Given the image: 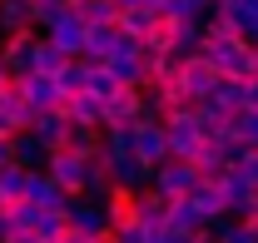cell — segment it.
Segmentation results:
<instances>
[{
    "label": "cell",
    "instance_id": "obj_30",
    "mask_svg": "<svg viewBox=\"0 0 258 243\" xmlns=\"http://www.w3.org/2000/svg\"><path fill=\"white\" fill-rule=\"evenodd\" d=\"M20 134H30V124L20 119L10 104H0V139H20Z\"/></svg>",
    "mask_w": 258,
    "mask_h": 243
},
{
    "label": "cell",
    "instance_id": "obj_21",
    "mask_svg": "<svg viewBox=\"0 0 258 243\" xmlns=\"http://www.w3.org/2000/svg\"><path fill=\"white\" fill-rule=\"evenodd\" d=\"M75 15L85 25H119V5L114 0H75Z\"/></svg>",
    "mask_w": 258,
    "mask_h": 243
},
{
    "label": "cell",
    "instance_id": "obj_26",
    "mask_svg": "<svg viewBox=\"0 0 258 243\" xmlns=\"http://www.w3.org/2000/svg\"><path fill=\"white\" fill-rule=\"evenodd\" d=\"M70 10H75V0H35V30L45 35L50 25H60Z\"/></svg>",
    "mask_w": 258,
    "mask_h": 243
},
{
    "label": "cell",
    "instance_id": "obj_22",
    "mask_svg": "<svg viewBox=\"0 0 258 243\" xmlns=\"http://www.w3.org/2000/svg\"><path fill=\"white\" fill-rule=\"evenodd\" d=\"M154 20H159V10H149V5L144 10H119V30L129 40H139V45H144V35L154 30Z\"/></svg>",
    "mask_w": 258,
    "mask_h": 243
},
{
    "label": "cell",
    "instance_id": "obj_27",
    "mask_svg": "<svg viewBox=\"0 0 258 243\" xmlns=\"http://www.w3.org/2000/svg\"><path fill=\"white\" fill-rule=\"evenodd\" d=\"M214 238L219 243H258V228L243 223V218H224V223H214Z\"/></svg>",
    "mask_w": 258,
    "mask_h": 243
},
{
    "label": "cell",
    "instance_id": "obj_18",
    "mask_svg": "<svg viewBox=\"0 0 258 243\" xmlns=\"http://www.w3.org/2000/svg\"><path fill=\"white\" fill-rule=\"evenodd\" d=\"M30 179H35V169H5L0 174V209H10V204H30Z\"/></svg>",
    "mask_w": 258,
    "mask_h": 243
},
{
    "label": "cell",
    "instance_id": "obj_16",
    "mask_svg": "<svg viewBox=\"0 0 258 243\" xmlns=\"http://www.w3.org/2000/svg\"><path fill=\"white\" fill-rule=\"evenodd\" d=\"M85 30H90V25H85V20H80V15H75V10H70V15H64L60 25H50V40H55V45H60L64 55H75V60H80V50H85Z\"/></svg>",
    "mask_w": 258,
    "mask_h": 243
},
{
    "label": "cell",
    "instance_id": "obj_33",
    "mask_svg": "<svg viewBox=\"0 0 258 243\" xmlns=\"http://www.w3.org/2000/svg\"><path fill=\"white\" fill-rule=\"evenodd\" d=\"M15 169V139H0V174Z\"/></svg>",
    "mask_w": 258,
    "mask_h": 243
},
{
    "label": "cell",
    "instance_id": "obj_19",
    "mask_svg": "<svg viewBox=\"0 0 258 243\" xmlns=\"http://www.w3.org/2000/svg\"><path fill=\"white\" fill-rule=\"evenodd\" d=\"M35 30V0H0V35Z\"/></svg>",
    "mask_w": 258,
    "mask_h": 243
},
{
    "label": "cell",
    "instance_id": "obj_7",
    "mask_svg": "<svg viewBox=\"0 0 258 243\" xmlns=\"http://www.w3.org/2000/svg\"><path fill=\"white\" fill-rule=\"evenodd\" d=\"M219 80H224V75L204 60V55H189V60L179 65V94H189L194 104H204L209 94L219 90Z\"/></svg>",
    "mask_w": 258,
    "mask_h": 243
},
{
    "label": "cell",
    "instance_id": "obj_40",
    "mask_svg": "<svg viewBox=\"0 0 258 243\" xmlns=\"http://www.w3.org/2000/svg\"><path fill=\"white\" fill-rule=\"evenodd\" d=\"M194 243H219V238H214V228H209V233H199V238H194Z\"/></svg>",
    "mask_w": 258,
    "mask_h": 243
},
{
    "label": "cell",
    "instance_id": "obj_14",
    "mask_svg": "<svg viewBox=\"0 0 258 243\" xmlns=\"http://www.w3.org/2000/svg\"><path fill=\"white\" fill-rule=\"evenodd\" d=\"M60 109L70 114V124H80V129H104V99H99V94H90V90L64 94Z\"/></svg>",
    "mask_w": 258,
    "mask_h": 243
},
{
    "label": "cell",
    "instance_id": "obj_12",
    "mask_svg": "<svg viewBox=\"0 0 258 243\" xmlns=\"http://www.w3.org/2000/svg\"><path fill=\"white\" fill-rule=\"evenodd\" d=\"M189 209L199 213V218H204L209 228H214V223H224V218H228L224 189H219V184H209V179H199V184H194V194H189Z\"/></svg>",
    "mask_w": 258,
    "mask_h": 243
},
{
    "label": "cell",
    "instance_id": "obj_43",
    "mask_svg": "<svg viewBox=\"0 0 258 243\" xmlns=\"http://www.w3.org/2000/svg\"><path fill=\"white\" fill-rule=\"evenodd\" d=\"M0 40H5V35H0Z\"/></svg>",
    "mask_w": 258,
    "mask_h": 243
},
{
    "label": "cell",
    "instance_id": "obj_34",
    "mask_svg": "<svg viewBox=\"0 0 258 243\" xmlns=\"http://www.w3.org/2000/svg\"><path fill=\"white\" fill-rule=\"evenodd\" d=\"M243 109H258V75L243 80Z\"/></svg>",
    "mask_w": 258,
    "mask_h": 243
},
{
    "label": "cell",
    "instance_id": "obj_20",
    "mask_svg": "<svg viewBox=\"0 0 258 243\" xmlns=\"http://www.w3.org/2000/svg\"><path fill=\"white\" fill-rule=\"evenodd\" d=\"M64 65H75V55H64L50 35H40V45H35V75H60Z\"/></svg>",
    "mask_w": 258,
    "mask_h": 243
},
{
    "label": "cell",
    "instance_id": "obj_5",
    "mask_svg": "<svg viewBox=\"0 0 258 243\" xmlns=\"http://www.w3.org/2000/svg\"><path fill=\"white\" fill-rule=\"evenodd\" d=\"M149 114V94L134 90V85H119V90L104 99V129H129Z\"/></svg>",
    "mask_w": 258,
    "mask_h": 243
},
{
    "label": "cell",
    "instance_id": "obj_2",
    "mask_svg": "<svg viewBox=\"0 0 258 243\" xmlns=\"http://www.w3.org/2000/svg\"><path fill=\"white\" fill-rule=\"evenodd\" d=\"M45 174L50 184L70 194V199H85L90 194V174H95V154H75V149H55L45 159Z\"/></svg>",
    "mask_w": 258,
    "mask_h": 243
},
{
    "label": "cell",
    "instance_id": "obj_13",
    "mask_svg": "<svg viewBox=\"0 0 258 243\" xmlns=\"http://www.w3.org/2000/svg\"><path fill=\"white\" fill-rule=\"evenodd\" d=\"M104 218H109V228H114V233L134 228V223H139V194L114 184V189H109V199H104Z\"/></svg>",
    "mask_w": 258,
    "mask_h": 243
},
{
    "label": "cell",
    "instance_id": "obj_23",
    "mask_svg": "<svg viewBox=\"0 0 258 243\" xmlns=\"http://www.w3.org/2000/svg\"><path fill=\"white\" fill-rule=\"evenodd\" d=\"M174 30H179V25H174L169 15H159L154 30L144 35V55H174Z\"/></svg>",
    "mask_w": 258,
    "mask_h": 243
},
{
    "label": "cell",
    "instance_id": "obj_32",
    "mask_svg": "<svg viewBox=\"0 0 258 243\" xmlns=\"http://www.w3.org/2000/svg\"><path fill=\"white\" fill-rule=\"evenodd\" d=\"M233 169H238V174H243V179H248V184L258 189V149H243V154H238V164H233Z\"/></svg>",
    "mask_w": 258,
    "mask_h": 243
},
{
    "label": "cell",
    "instance_id": "obj_1",
    "mask_svg": "<svg viewBox=\"0 0 258 243\" xmlns=\"http://www.w3.org/2000/svg\"><path fill=\"white\" fill-rule=\"evenodd\" d=\"M204 60L214 65L224 80H253L258 75V50L243 40V35H233V30H224V25H204V50H199Z\"/></svg>",
    "mask_w": 258,
    "mask_h": 243
},
{
    "label": "cell",
    "instance_id": "obj_35",
    "mask_svg": "<svg viewBox=\"0 0 258 243\" xmlns=\"http://www.w3.org/2000/svg\"><path fill=\"white\" fill-rule=\"evenodd\" d=\"M5 243H45V238H40L35 228H15V233H10V238H5Z\"/></svg>",
    "mask_w": 258,
    "mask_h": 243
},
{
    "label": "cell",
    "instance_id": "obj_24",
    "mask_svg": "<svg viewBox=\"0 0 258 243\" xmlns=\"http://www.w3.org/2000/svg\"><path fill=\"white\" fill-rule=\"evenodd\" d=\"M80 65H85V60H80ZM85 90L99 94V99H109V94L119 90V80H114V70H109V65H85Z\"/></svg>",
    "mask_w": 258,
    "mask_h": 243
},
{
    "label": "cell",
    "instance_id": "obj_31",
    "mask_svg": "<svg viewBox=\"0 0 258 243\" xmlns=\"http://www.w3.org/2000/svg\"><path fill=\"white\" fill-rule=\"evenodd\" d=\"M55 85H60L64 94H80V90H85V65H80V60H75V65H64L60 75H55Z\"/></svg>",
    "mask_w": 258,
    "mask_h": 243
},
{
    "label": "cell",
    "instance_id": "obj_15",
    "mask_svg": "<svg viewBox=\"0 0 258 243\" xmlns=\"http://www.w3.org/2000/svg\"><path fill=\"white\" fill-rule=\"evenodd\" d=\"M25 80V94H30V109L45 114V109H60L64 104V90L55 85V75H20Z\"/></svg>",
    "mask_w": 258,
    "mask_h": 243
},
{
    "label": "cell",
    "instance_id": "obj_28",
    "mask_svg": "<svg viewBox=\"0 0 258 243\" xmlns=\"http://www.w3.org/2000/svg\"><path fill=\"white\" fill-rule=\"evenodd\" d=\"M35 233L45 243H55L60 233H70V218H64L60 209H40V218H35Z\"/></svg>",
    "mask_w": 258,
    "mask_h": 243
},
{
    "label": "cell",
    "instance_id": "obj_8",
    "mask_svg": "<svg viewBox=\"0 0 258 243\" xmlns=\"http://www.w3.org/2000/svg\"><path fill=\"white\" fill-rule=\"evenodd\" d=\"M35 45H40V30H15L0 40V55L10 65V75H35Z\"/></svg>",
    "mask_w": 258,
    "mask_h": 243
},
{
    "label": "cell",
    "instance_id": "obj_11",
    "mask_svg": "<svg viewBox=\"0 0 258 243\" xmlns=\"http://www.w3.org/2000/svg\"><path fill=\"white\" fill-rule=\"evenodd\" d=\"M70 129H75V124H70L64 109H45V114H35V124H30V134L50 154H55V149H70Z\"/></svg>",
    "mask_w": 258,
    "mask_h": 243
},
{
    "label": "cell",
    "instance_id": "obj_39",
    "mask_svg": "<svg viewBox=\"0 0 258 243\" xmlns=\"http://www.w3.org/2000/svg\"><path fill=\"white\" fill-rule=\"evenodd\" d=\"M243 223H253V228H258V204H253L248 213H243Z\"/></svg>",
    "mask_w": 258,
    "mask_h": 243
},
{
    "label": "cell",
    "instance_id": "obj_25",
    "mask_svg": "<svg viewBox=\"0 0 258 243\" xmlns=\"http://www.w3.org/2000/svg\"><path fill=\"white\" fill-rule=\"evenodd\" d=\"M45 159H50V149H45L35 134H20V139H15V164H20V169H45Z\"/></svg>",
    "mask_w": 258,
    "mask_h": 243
},
{
    "label": "cell",
    "instance_id": "obj_37",
    "mask_svg": "<svg viewBox=\"0 0 258 243\" xmlns=\"http://www.w3.org/2000/svg\"><path fill=\"white\" fill-rule=\"evenodd\" d=\"M10 80H15V75H10V65H5V55H0V90H5Z\"/></svg>",
    "mask_w": 258,
    "mask_h": 243
},
{
    "label": "cell",
    "instance_id": "obj_17",
    "mask_svg": "<svg viewBox=\"0 0 258 243\" xmlns=\"http://www.w3.org/2000/svg\"><path fill=\"white\" fill-rule=\"evenodd\" d=\"M159 15H169L174 25H209L214 20V0H169Z\"/></svg>",
    "mask_w": 258,
    "mask_h": 243
},
{
    "label": "cell",
    "instance_id": "obj_41",
    "mask_svg": "<svg viewBox=\"0 0 258 243\" xmlns=\"http://www.w3.org/2000/svg\"><path fill=\"white\" fill-rule=\"evenodd\" d=\"M149 5H154V10H164V5H169V0H149Z\"/></svg>",
    "mask_w": 258,
    "mask_h": 243
},
{
    "label": "cell",
    "instance_id": "obj_10",
    "mask_svg": "<svg viewBox=\"0 0 258 243\" xmlns=\"http://www.w3.org/2000/svg\"><path fill=\"white\" fill-rule=\"evenodd\" d=\"M64 218H70V228H75V233H85V238H99V233H109L104 204H95V199H70Z\"/></svg>",
    "mask_w": 258,
    "mask_h": 243
},
{
    "label": "cell",
    "instance_id": "obj_36",
    "mask_svg": "<svg viewBox=\"0 0 258 243\" xmlns=\"http://www.w3.org/2000/svg\"><path fill=\"white\" fill-rule=\"evenodd\" d=\"M114 5H119V10H144L149 0H114ZM149 10H154V5H149Z\"/></svg>",
    "mask_w": 258,
    "mask_h": 243
},
{
    "label": "cell",
    "instance_id": "obj_3",
    "mask_svg": "<svg viewBox=\"0 0 258 243\" xmlns=\"http://www.w3.org/2000/svg\"><path fill=\"white\" fill-rule=\"evenodd\" d=\"M164 129H169V159H189V164H194V159L204 154V144H209V134H204V114H199V109L164 119Z\"/></svg>",
    "mask_w": 258,
    "mask_h": 243
},
{
    "label": "cell",
    "instance_id": "obj_4",
    "mask_svg": "<svg viewBox=\"0 0 258 243\" xmlns=\"http://www.w3.org/2000/svg\"><path fill=\"white\" fill-rule=\"evenodd\" d=\"M129 139H134V159L149 164V169H159L169 159V129H164L159 114H144L139 124H129Z\"/></svg>",
    "mask_w": 258,
    "mask_h": 243
},
{
    "label": "cell",
    "instance_id": "obj_9",
    "mask_svg": "<svg viewBox=\"0 0 258 243\" xmlns=\"http://www.w3.org/2000/svg\"><path fill=\"white\" fill-rule=\"evenodd\" d=\"M169 213H174V199H164L159 189H139V228L149 238L169 233Z\"/></svg>",
    "mask_w": 258,
    "mask_h": 243
},
{
    "label": "cell",
    "instance_id": "obj_42",
    "mask_svg": "<svg viewBox=\"0 0 258 243\" xmlns=\"http://www.w3.org/2000/svg\"><path fill=\"white\" fill-rule=\"evenodd\" d=\"M214 5H228V0H214Z\"/></svg>",
    "mask_w": 258,
    "mask_h": 243
},
{
    "label": "cell",
    "instance_id": "obj_29",
    "mask_svg": "<svg viewBox=\"0 0 258 243\" xmlns=\"http://www.w3.org/2000/svg\"><path fill=\"white\" fill-rule=\"evenodd\" d=\"M199 50H204V25H179V30H174V55L189 60Z\"/></svg>",
    "mask_w": 258,
    "mask_h": 243
},
{
    "label": "cell",
    "instance_id": "obj_38",
    "mask_svg": "<svg viewBox=\"0 0 258 243\" xmlns=\"http://www.w3.org/2000/svg\"><path fill=\"white\" fill-rule=\"evenodd\" d=\"M90 243H119V233L109 228V233H99V238H90Z\"/></svg>",
    "mask_w": 258,
    "mask_h": 243
},
{
    "label": "cell",
    "instance_id": "obj_6",
    "mask_svg": "<svg viewBox=\"0 0 258 243\" xmlns=\"http://www.w3.org/2000/svg\"><path fill=\"white\" fill-rule=\"evenodd\" d=\"M194 184H199V164H189V159H164L159 169H154V179H149V189H159L164 199H189Z\"/></svg>",
    "mask_w": 258,
    "mask_h": 243
}]
</instances>
